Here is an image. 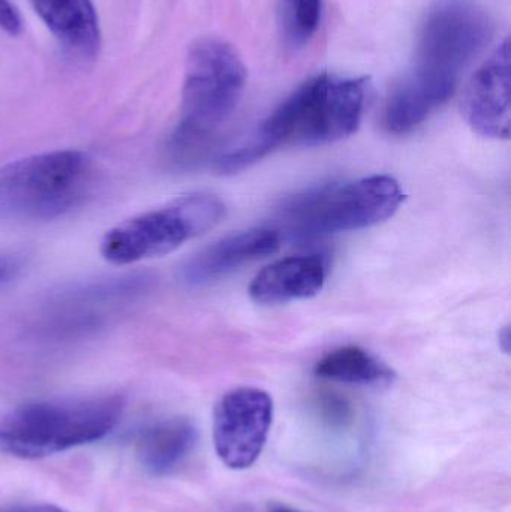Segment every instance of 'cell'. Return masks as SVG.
<instances>
[{"mask_svg":"<svg viewBox=\"0 0 511 512\" xmlns=\"http://www.w3.org/2000/svg\"><path fill=\"white\" fill-rule=\"evenodd\" d=\"M23 268V259L14 254H0V286L11 282Z\"/></svg>","mask_w":511,"mask_h":512,"instance_id":"obj_18","label":"cell"},{"mask_svg":"<svg viewBox=\"0 0 511 512\" xmlns=\"http://www.w3.org/2000/svg\"><path fill=\"white\" fill-rule=\"evenodd\" d=\"M465 120L474 132L486 138L507 140L510 137V41L504 39L465 90Z\"/></svg>","mask_w":511,"mask_h":512,"instance_id":"obj_10","label":"cell"},{"mask_svg":"<svg viewBox=\"0 0 511 512\" xmlns=\"http://www.w3.org/2000/svg\"><path fill=\"white\" fill-rule=\"evenodd\" d=\"M323 15V0H279V35L285 45L300 48L314 38Z\"/></svg>","mask_w":511,"mask_h":512,"instance_id":"obj_16","label":"cell"},{"mask_svg":"<svg viewBox=\"0 0 511 512\" xmlns=\"http://www.w3.org/2000/svg\"><path fill=\"white\" fill-rule=\"evenodd\" d=\"M326 276L323 256H290L263 268L252 280L249 295L258 304L306 300L323 289Z\"/></svg>","mask_w":511,"mask_h":512,"instance_id":"obj_12","label":"cell"},{"mask_svg":"<svg viewBox=\"0 0 511 512\" xmlns=\"http://www.w3.org/2000/svg\"><path fill=\"white\" fill-rule=\"evenodd\" d=\"M152 280L149 274H126L63 289L39 307L33 331L54 340L83 336L140 300Z\"/></svg>","mask_w":511,"mask_h":512,"instance_id":"obj_8","label":"cell"},{"mask_svg":"<svg viewBox=\"0 0 511 512\" xmlns=\"http://www.w3.org/2000/svg\"><path fill=\"white\" fill-rule=\"evenodd\" d=\"M272 512H297V511L287 510V508H279V510H275Z\"/></svg>","mask_w":511,"mask_h":512,"instance_id":"obj_21","label":"cell"},{"mask_svg":"<svg viewBox=\"0 0 511 512\" xmlns=\"http://www.w3.org/2000/svg\"><path fill=\"white\" fill-rule=\"evenodd\" d=\"M491 33V18L479 3L437 0L420 27L413 65L387 98V131L407 134L443 107Z\"/></svg>","mask_w":511,"mask_h":512,"instance_id":"obj_1","label":"cell"},{"mask_svg":"<svg viewBox=\"0 0 511 512\" xmlns=\"http://www.w3.org/2000/svg\"><path fill=\"white\" fill-rule=\"evenodd\" d=\"M45 26L75 56L93 59L101 30L92 0H30Z\"/></svg>","mask_w":511,"mask_h":512,"instance_id":"obj_14","label":"cell"},{"mask_svg":"<svg viewBox=\"0 0 511 512\" xmlns=\"http://www.w3.org/2000/svg\"><path fill=\"white\" fill-rule=\"evenodd\" d=\"M281 240V234L269 228L231 234L186 259L179 270L180 280L188 286L215 282L249 262L276 254Z\"/></svg>","mask_w":511,"mask_h":512,"instance_id":"obj_11","label":"cell"},{"mask_svg":"<svg viewBox=\"0 0 511 512\" xmlns=\"http://www.w3.org/2000/svg\"><path fill=\"white\" fill-rule=\"evenodd\" d=\"M510 327H504L503 330L500 331V348L503 349L506 354L510 352Z\"/></svg>","mask_w":511,"mask_h":512,"instance_id":"obj_20","label":"cell"},{"mask_svg":"<svg viewBox=\"0 0 511 512\" xmlns=\"http://www.w3.org/2000/svg\"><path fill=\"white\" fill-rule=\"evenodd\" d=\"M273 421V400L254 387L225 394L215 409L213 441L219 459L228 468H251L263 453Z\"/></svg>","mask_w":511,"mask_h":512,"instance_id":"obj_9","label":"cell"},{"mask_svg":"<svg viewBox=\"0 0 511 512\" xmlns=\"http://www.w3.org/2000/svg\"><path fill=\"white\" fill-rule=\"evenodd\" d=\"M197 429L185 417L164 418L141 430L137 459L147 474L165 477L188 460L197 445Z\"/></svg>","mask_w":511,"mask_h":512,"instance_id":"obj_13","label":"cell"},{"mask_svg":"<svg viewBox=\"0 0 511 512\" xmlns=\"http://www.w3.org/2000/svg\"><path fill=\"white\" fill-rule=\"evenodd\" d=\"M315 375L362 387H389L396 378V373L384 361L353 345L342 346L324 355L315 366Z\"/></svg>","mask_w":511,"mask_h":512,"instance_id":"obj_15","label":"cell"},{"mask_svg":"<svg viewBox=\"0 0 511 512\" xmlns=\"http://www.w3.org/2000/svg\"><path fill=\"white\" fill-rule=\"evenodd\" d=\"M93 186L92 159L80 150L26 156L0 167V221H53L80 207Z\"/></svg>","mask_w":511,"mask_h":512,"instance_id":"obj_5","label":"cell"},{"mask_svg":"<svg viewBox=\"0 0 511 512\" xmlns=\"http://www.w3.org/2000/svg\"><path fill=\"white\" fill-rule=\"evenodd\" d=\"M246 86V66L239 51L221 38H201L189 48L180 120L165 147L179 168L206 161L219 128L230 119Z\"/></svg>","mask_w":511,"mask_h":512,"instance_id":"obj_3","label":"cell"},{"mask_svg":"<svg viewBox=\"0 0 511 512\" xmlns=\"http://www.w3.org/2000/svg\"><path fill=\"white\" fill-rule=\"evenodd\" d=\"M2 512H68L53 504H23L6 508Z\"/></svg>","mask_w":511,"mask_h":512,"instance_id":"obj_19","label":"cell"},{"mask_svg":"<svg viewBox=\"0 0 511 512\" xmlns=\"http://www.w3.org/2000/svg\"><path fill=\"white\" fill-rule=\"evenodd\" d=\"M123 411L119 394L26 403L0 421V451L36 460L84 447L110 435Z\"/></svg>","mask_w":511,"mask_h":512,"instance_id":"obj_4","label":"cell"},{"mask_svg":"<svg viewBox=\"0 0 511 512\" xmlns=\"http://www.w3.org/2000/svg\"><path fill=\"white\" fill-rule=\"evenodd\" d=\"M404 200L398 180L377 174L299 195L285 207L284 219L303 237L344 233L387 221Z\"/></svg>","mask_w":511,"mask_h":512,"instance_id":"obj_7","label":"cell"},{"mask_svg":"<svg viewBox=\"0 0 511 512\" xmlns=\"http://www.w3.org/2000/svg\"><path fill=\"white\" fill-rule=\"evenodd\" d=\"M225 204L215 195L189 194L111 228L101 254L114 265L164 256L213 230L224 219Z\"/></svg>","mask_w":511,"mask_h":512,"instance_id":"obj_6","label":"cell"},{"mask_svg":"<svg viewBox=\"0 0 511 512\" xmlns=\"http://www.w3.org/2000/svg\"><path fill=\"white\" fill-rule=\"evenodd\" d=\"M0 29L11 35H17L21 30L20 15L9 0H0Z\"/></svg>","mask_w":511,"mask_h":512,"instance_id":"obj_17","label":"cell"},{"mask_svg":"<svg viewBox=\"0 0 511 512\" xmlns=\"http://www.w3.org/2000/svg\"><path fill=\"white\" fill-rule=\"evenodd\" d=\"M368 80L320 74L300 84L252 137L215 159L219 174H236L279 147H317L350 137L365 111Z\"/></svg>","mask_w":511,"mask_h":512,"instance_id":"obj_2","label":"cell"}]
</instances>
